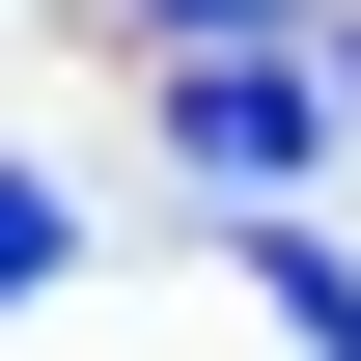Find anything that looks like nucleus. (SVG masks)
Segmentation results:
<instances>
[{
  "label": "nucleus",
  "instance_id": "nucleus-1",
  "mask_svg": "<svg viewBox=\"0 0 361 361\" xmlns=\"http://www.w3.org/2000/svg\"><path fill=\"white\" fill-rule=\"evenodd\" d=\"M167 139H195L223 195H278V167L334 139V84H306V28H223V56H167Z\"/></svg>",
  "mask_w": 361,
  "mask_h": 361
},
{
  "label": "nucleus",
  "instance_id": "nucleus-2",
  "mask_svg": "<svg viewBox=\"0 0 361 361\" xmlns=\"http://www.w3.org/2000/svg\"><path fill=\"white\" fill-rule=\"evenodd\" d=\"M250 306L306 334V361H361V250H334V223H250Z\"/></svg>",
  "mask_w": 361,
  "mask_h": 361
},
{
  "label": "nucleus",
  "instance_id": "nucleus-3",
  "mask_svg": "<svg viewBox=\"0 0 361 361\" xmlns=\"http://www.w3.org/2000/svg\"><path fill=\"white\" fill-rule=\"evenodd\" d=\"M56 250H84V223H56V167H0V306H28Z\"/></svg>",
  "mask_w": 361,
  "mask_h": 361
},
{
  "label": "nucleus",
  "instance_id": "nucleus-4",
  "mask_svg": "<svg viewBox=\"0 0 361 361\" xmlns=\"http://www.w3.org/2000/svg\"><path fill=\"white\" fill-rule=\"evenodd\" d=\"M306 84H334V111H361V28H306Z\"/></svg>",
  "mask_w": 361,
  "mask_h": 361
}]
</instances>
